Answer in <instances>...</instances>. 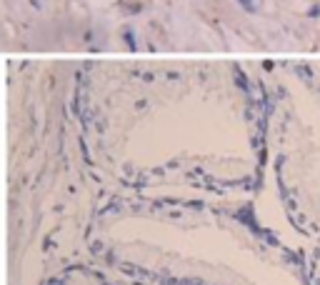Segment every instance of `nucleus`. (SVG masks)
Wrapping results in <instances>:
<instances>
[{"label": "nucleus", "instance_id": "f257e3e1", "mask_svg": "<svg viewBox=\"0 0 320 285\" xmlns=\"http://www.w3.org/2000/svg\"><path fill=\"white\" fill-rule=\"evenodd\" d=\"M240 3V8L245 10V13H255L258 8H255V0H238Z\"/></svg>", "mask_w": 320, "mask_h": 285}, {"label": "nucleus", "instance_id": "f03ea898", "mask_svg": "<svg viewBox=\"0 0 320 285\" xmlns=\"http://www.w3.org/2000/svg\"><path fill=\"white\" fill-rule=\"evenodd\" d=\"M123 38H125V43H128L130 48H135V38H133V33H130V30H125V33H123Z\"/></svg>", "mask_w": 320, "mask_h": 285}]
</instances>
